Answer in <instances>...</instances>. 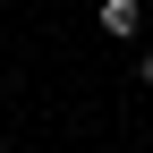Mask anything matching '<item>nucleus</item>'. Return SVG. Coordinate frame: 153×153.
Returning <instances> with one entry per match:
<instances>
[{
	"label": "nucleus",
	"mask_w": 153,
	"mask_h": 153,
	"mask_svg": "<svg viewBox=\"0 0 153 153\" xmlns=\"http://www.w3.org/2000/svg\"><path fill=\"white\" fill-rule=\"evenodd\" d=\"M136 26H145L136 0H102V34H136Z\"/></svg>",
	"instance_id": "1"
}]
</instances>
